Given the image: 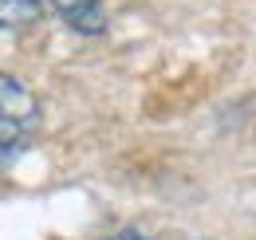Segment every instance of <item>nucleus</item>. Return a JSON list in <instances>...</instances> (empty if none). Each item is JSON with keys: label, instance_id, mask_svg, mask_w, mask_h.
Segmentation results:
<instances>
[{"label": "nucleus", "instance_id": "obj_4", "mask_svg": "<svg viewBox=\"0 0 256 240\" xmlns=\"http://www.w3.org/2000/svg\"><path fill=\"white\" fill-rule=\"evenodd\" d=\"M106 240H146L142 232H114V236H106Z\"/></svg>", "mask_w": 256, "mask_h": 240}, {"label": "nucleus", "instance_id": "obj_2", "mask_svg": "<svg viewBox=\"0 0 256 240\" xmlns=\"http://www.w3.org/2000/svg\"><path fill=\"white\" fill-rule=\"evenodd\" d=\"M52 8L60 12V20L71 24L83 36H102L106 32V12L98 0H52Z\"/></svg>", "mask_w": 256, "mask_h": 240}, {"label": "nucleus", "instance_id": "obj_1", "mask_svg": "<svg viewBox=\"0 0 256 240\" xmlns=\"http://www.w3.org/2000/svg\"><path fill=\"white\" fill-rule=\"evenodd\" d=\"M40 98L16 75L0 71V170H8L40 134Z\"/></svg>", "mask_w": 256, "mask_h": 240}, {"label": "nucleus", "instance_id": "obj_3", "mask_svg": "<svg viewBox=\"0 0 256 240\" xmlns=\"http://www.w3.org/2000/svg\"><path fill=\"white\" fill-rule=\"evenodd\" d=\"M44 16V0H0V32L28 28Z\"/></svg>", "mask_w": 256, "mask_h": 240}]
</instances>
